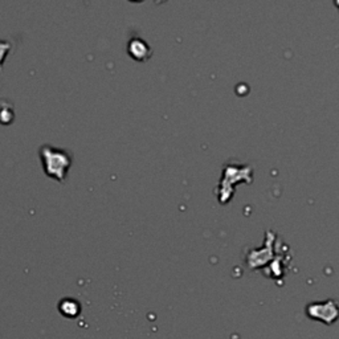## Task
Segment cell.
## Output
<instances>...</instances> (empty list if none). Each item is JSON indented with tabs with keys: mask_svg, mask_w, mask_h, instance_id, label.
<instances>
[{
	"mask_svg": "<svg viewBox=\"0 0 339 339\" xmlns=\"http://www.w3.org/2000/svg\"><path fill=\"white\" fill-rule=\"evenodd\" d=\"M129 53L137 60H147L150 57V47L147 45L146 41H143L140 37H134L129 41Z\"/></svg>",
	"mask_w": 339,
	"mask_h": 339,
	"instance_id": "cell-2",
	"label": "cell"
},
{
	"mask_svg": "<svg viewBox=\"0 0 339 339\" xmlns=\"http://www.w3.org/2000/svg\"><path fill=\"white\" fill-rule=\"evenodd\" d=\"M39 155L43 162L44 171L49 176H53L58 182H64L65 175L72 164L71 151L65 149H57L50 145H43L39 149Z\"/></svg>",
	"mask_w": 339,
	"mask_h": 339,
	"instance_id": "cell-1",
	"label": "cell"
},
{
	"mask_svg": "<svg viewBox=\"0 0 339 339\" xmlns=\"http://www.w3.org/2000/svg\"><path fill=\"white\" fill-rule=\"evenodd\" d=\"M10 49H11V44L8 43V41H0V65H2L3 58L7 56Z\"/></svg>",
	"mask_w": 339,
	"mask_h": 339,
	"instance_id": "cell-3",
	"label": "cell"
}]
</instances>
